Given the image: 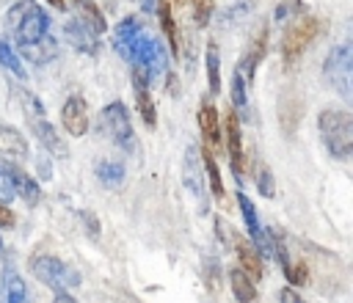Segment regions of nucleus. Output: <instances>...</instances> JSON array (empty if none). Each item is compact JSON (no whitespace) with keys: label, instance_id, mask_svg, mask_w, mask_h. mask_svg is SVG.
I'll return each mask as SVG.
<instances>
[{"label":"nucleus","instance_id":"obj_1","mask_svg":"<svg viewBox=\"0 0 353 303\" xmlns=\"http://www.w3.org/2000/svg\"><path fill=\"white\" fill-rule=\"evenodd\" d=\"M6 28L17 47H30L50 36V17L36 0H17L6 14Z\"/></svg>","mask_w":353,"mask_h":303},{"label":"nucleus","instance_id":"obj_2","mask_svg":"<svg viewBox=\"0 0 353 303\" xmlns=\"http://www.w3.org/2000/svg\"><path fill=\"white\" fill-rule=\"evenodd\" d=\"M317 129L331 157L347 160L353 154V116L347 110H320Z\"/></svg>","mask_w":353,"mask_h":303},{"label":"nucleus","instance_id":"obj_3","mask_svg":"<svg viewBox=\"0 0 353 303\" xmlns=\"http://www.w3.org/2000/svg\"><path fill=\"white\" fill-rule=\"evenodd\" d=\"M30 273L44 286H50L52 292H69V289H77L80 286V273L72 264H66L63 259L50 256V253L33 256L30 259Z\"/></svg>","mask_w":353,"mask_h":303},{"label":"nucleus","instance_id":"obj_4","mask_svg":"<svg viewBox=\"0 0 353 303\" xmlns=\"http://www.w3.org/2000/svg\"><path fill=\"white\" fill-rule=\"evenodd\" d=\"M99 124L105 129V135L110 138V143H116L124 154H135L138 149V140H135V132H132V121H130V110L124 102H110L102 107L99 113Z\"/></svg>","mask_w":353,"mask_h":303},{"label":"nucleus","instance_id":"obj_5","mask_svg":"<svg viewBox=\"0 0 353 303\" xmlns=\"http://www.w3.org/2000/svg\"><path fill=\"white\" fill-rule=\"evenodd\" d=\"M323 72H325L328 85H334L336 94L345 102H350L353 99V47L347 41L331 47V52L323 63Z\"/></svg>","mask_w":353,"mask_h":303},{"label":"nucleus","instance_id":"obj_6","mask_svg":"<svg viewBox=\"0 0 353 303\" xmlns=\"http://www.w3.org/2000/svg\"><path fill=\"white\" fill-rule=\"evenodd\" d=\"M320 36V19L317 17H312V14H306V17H301L298 22H292L287 30H284V39H281V58H284V63L290 66V63H295L309 47H312V41Z\"/></svg>","mask_w":353,"mask_h":303},{"label":"nucleus","instance_id":"obj_7","mask_svg":"<svg viewBox=\"0 0 353 303\" xmlns=\"http://www.w3.org/2000/svg\"><path fill=\"white\" fill-rule=\"evenodd\" d=\"M141 66L149 80L160 77L165 69H168V52L163 47V41L157 36H149V33H141L135 47H132V55H130V66Z\"/></svg>","mask_w":353,"mask_h":303},{"label":"nucleus","instance_id":"obj_8","mask_svg":"<svg viewBox=\"0 0 353 303\" xmlns=\"http://www.w3.org/2000/svg\"><path fill=\"white\" fill-rule=\"evenodd\" d=\"M182 182L190 190L193 198H199V207L207 209V196H204V165H201V149L199 146H188L185 149V160H182Z\"/></svg>","mask_w":353,"mask_h":303},{"label":"nucleus","instance_id":"obj_9","mask_svg":"<svg viewBox=\"0 0 353 303\" xmlns=\"http://www.w3.org/2000/svg\"><path fill=\"white\" fill-rule=\"evenodd\" d=\"M130 80H132V91H135V105H138V113H141V121L149 127V129H154L157 127V110H154V99H152V94H149V74L141 69V66H135L132 63V69H130Z\"/></svg>","mask_w":353,"mask_h":303},{"label":"nucleus","instance_id":"obj_10","mask_svg":"<svg viewBox=\"0 0 353 303\" xmlns=\"http://www.w3.org/2000/svg\"><path fill=\"white\" fill-rule=\"evenodd\" d=\"M196 118H199V132L204 138V149L207 152H218L221 143H223V132H221V116H218V110H215V105H212L210 96H204L199 102Z\"/></svg>","mask_w":353,"mask_h":303},{"label":"nucleus","instance_id":"obj_11","mask_svg":"<svg viewBox=\"0 0 353 303\" xmlns=\"http://www.w3.org/2000/svg\"><path fill=\"white\" fill-rule=\"evenodd\" d=\"M265 52H268V28L259 25L256 33L251 36V41H248V47H245L240 63H237V72H240V77H243L248 85L254 83V77H256V66L265 61Z\"/></svg>","mask_w":353,"mask_h":303},{"label":"nucleus","instance_id":"obj_12","mask_svg":"<svg viewBox=\"0 0 353 303\" xmlns=\"http://www.w3.org/2000/svg\"><path fill=\"white\" fill-rule=\"evenodd\" d=\"M61 124L72 138L85 135V129H88V105L80 94L66 96V102L61 107Z\"/></svg>","mask_w":353,"mask_h":303},{"label":"nucleus","instance_id":"obj_13","mask_svg":"<svg viewBox=\"0 0 353 303\" xmlns=\"http://www.w3.org/2000/svg\"><path fill=\"white\" fill-rule=\"evenodd\" d=\"M226 152H229V165H232V174L237 176V182L243 179L245 174V154H243V138H240V118L234 110L226 113Z\"/></svg>","mask_w":353,"mask_h":303},{"label":"nucleus","instance_id":"obj_14","mask_svg":"<svg viewBox=\"0 0 353 303\" xmlns=\"http://www.w3.org/2000/svg\"><path fill=\"white\" fill-rule=\"evenodd\" d=\"M3 171L8 174V179H11V185H14V196H19L28 207H36L39 198H41L39 182H36L30 174H25L19 165H14V163H3Z\"/></svg>","mask_w":353,"mask_h":303},{"label":"nucleus","instance_id":"obj_15","mask_svg":"<svg viewBox=\"0 0 353 303\" xmlns=\"http://www.w3.org/2000/svg\"><path fill=\"white\" fill-rule=\"evenodd\" d=\"M63 36H66V41H69L77 52L97 55V50H99V39H97V33H94L85 22H80L77 17H72V19L63 25Z\"/></svg>","mask_w":353,"mask_h":303},{"label":"nucleus","instance_id":"obj_16","mask_svg":"<svg viewBox=\"0 0 353 303\" xmlns=\"http://www.w3.org/2000/svg\"><path fill=\"white\" fill-rule=\"evenodd\" d=\"M141 33H143V25H141V19H135V17H124V19L113 28V47H116V52H119L124 61H130L132 47H135V41H138Z\"/></svg>","mask_w":353,"mask_h":303},{"label":"nucleus","instance_id":"obj_17","mask_svg":"<svg viewBox=\"0 0 353 303\" xmlns=\"http://www.w3.org/2000/svg\"><path fill=\"white\" fill-rule=\"evenodd\" d=\"M0 157L3 163H14V165L28 157V143L17 127L0 124Z\"/></svg>","mask_w":353,"mask_h":303},{"label":"nucleus","instance_id":"obj_18","mask_svg":"<svg viewBox=\"0 0 353 303\" xmlns=\"http://www.w3.org/2000/svg\"><path fill=\"white\" fill-rule=\"evenodd\" d=\"M30 129H33V135L39 138V143H41V149L47 152V154H52V157H66V143L61 140V135L55 132V127L41 116V118H30Z\"/></svg>","mask_w":353,"mask_h":303},{"label":"nucleus","instance_id":"obj_19","mask_svg":"<svg viewBox=\"0 0 353 303\" xmlns=\"http://www.w3.org/2000/svg\"><path fill=\"white\" fill-rule=\"evenodd\" d=\"M234 251H237V256H240V270L256 284V281L262 278V273H265V264H262L259 251H256L245 237H237V234H234Z\"/></svg>","mask_w":353,"mask_h":303},{"label":"nucleus","instance_id":"obj_20","mask_svg":"<svg viewBox=\"0 0 353 303\" xmlns=\"http://www.w3.org/2000/svg\"><path fill=\"white\" fill-rule=\"evenodd\" d=\"M97 179L102 182V187L108 190H119L124 185V176H127V168L119 163V160H99L97 168H94Z\"/></svg>","mask_w":353,"mask_h":303},{"label":"nucleus","instance_id":"obj_21","mask_svg":"<svg viewBox=\"0 0 353 303\" xmlns=\"http://www.w3.org/2000/svg\"><path fill=\"white\" fill-rule=\"evenodd\" d=\"M19 52H22V58H28L30 63L41 66V63H50V61L58 55V41H55L52 36H44L41 41H36V44H30V47H19Z\"/></svg>","mask_w":353,"mask_h":303},{"label":"nucleus","instance_id":"obj_22","mask_svg":"<svg viewBox=\"0 0 353 303\" xmlns=\"http://www.w3.org/2000/svg\"><path fill=\"white\" fill-rule=\"evenodd\" d=\"M3 303H30V295H28L25 281L11 267L3 275Z\"/></svg>","mask_w":353,"mask_h":303},{"label":"nucleus","instance_id":"obj_23","mask_svg":"<svg viewBox=\"0 0 353 303\" xmlns=\"http://www.w3.org/2000/svg\"><path fill=\"white\" fill-rule=\"evenodd\" d=\"M229 284H232V292H234L237 303H256V284L240 267H234L229 273Z\"/></svg>","mask_w":353,"mask_h":303},{"label":"nucleus","instance_id":"obj_24","mask_svg":"<svg viewBox=\"0 0 353 303\" xmlns=\"http://www.w3.org/2000/svg\"><path fill=\"white\" fill-rule=\"evenodd\" d=\"M74 6H77V19L85 22L97 36L108 30V22H105V17H102V11H99V6L94 0H77Z\"/></svg>","mask_w":353,"mask_h":303},{"label":"nucleus","instance_id":"obj_25","mask_svg":"<svg viewBox=\"0 0 353 303\" xmlns=\"http://www.w3.org/2000/svg\"><path fill=\"white\" fill-rule=\"evenodd\" d=\"M157 14H160L163 33H165L171 50L176 52V50H179V28H176V19H174V14H171V3H168V0H157Z\"/></svg>","mask_w":353,"mask_h":303},{"label":"nucleus","instance_id":"obj_26","mask_svg":"<svg viewBox=\"0 0 353 303\" xmlns=\"http://www.w3.org/2000/svg\"><path fill=\"white\" fill-rule=\"evenodd\" d=\"M0 66L3 69H8L14 77H19L22 83L28 80V69H25V63H22V58L17 55V50L6 41V39H0Z\"/></svg>","mask_w":353,"mask_h":303},{"label":"nucleus","instance_id":"obj_27","mask_svg":"<svg viewBox=\"0 0 353 303\" xmlns=\"http://www.w3.org/2000/svg\"><path fill=\"white\" fill-rule=\"evenodd\" d=\"M207 80H210V96H218L221 94V55H218V47L215 41L207 44Z\"/></svg>","mask_w":353,"mask_h":303},{"label":"nucleus","instance_id":"obj_28","mask_svg":"<svg viewBox=\"0 0 353 303\" xmlns=\"http://www.w3.org/2000/svg\"><path fill=\"white\" fill-rule=\"evenodd\" d=\"M201 165H204V174L210 176V185H212V196H215L218 201H223V198H226V193H223V179H221V171H218V165H215V157H212V152L201 149Z\"/></svg>","mask_w":353,"mask_h":303},{"label":"nucleus","instance_id":"obj_29","mask_svg":"<svg viewBox=\"0 0 353 303\" xmlns=\"http://www.w3.org/2000/svg\"><path fill=\"white\" fill-rule=\"evenodd\" d=\"M309 14V6L303 3V0H281L276 8H273V19L276 22H287V19H301V17H306Z\"/></svg>","mask_w":353,"mask_h":303},{"label":"nucleus","instance_id":"obj_30","mask_svg":"<svg viewBox=\"0 0 353 303\" xmlns=\"http://www.w3.org/2000/svg\"><path fill=\"white\" fill-rule=\"evenodd\" d=\"M232 107H234V113L243 110V116H248V83L240 77L237 69L232 74Z\"/></svg>","mask_w":353,"mask_h":303},{"label":"nucleus","instance_id":"obj_31","mask_svg":"<svg viewBox=\"0 0 353 303\" xmlns=\"http://www.w3.org/2000/svg\"><path fill=\"white\" fill-rule=\"evenodd\" d=\"M256 187H259V193L265 198H273L276 196V182H273V174H270V168L265 163L256 165Z\"/></svg>","mask_w":353,"mask_h":303},{"label":"nucleus","instance_id":"obj_32","mask_svg":"<svg viewBox=\"0 0 353 303\" xmlns=\"http://www.w3.org/2000/svg\"><path fill=\"white\" fill-rule=\"evenodd\" d=\"M284 275H287V281H290V284H295V286H301V284H309V264H306L303 259H298V262H290V267L284 270Z\"/></svg>","mask_w":353,"mask_h":303},{"label":"nucleus","instance_id":"obj_33","mask_svg":"<svg viewBox=\"0 0 353 303\" xmlns=\"http://www.w3.org/2000/svg\"><path fill=\"white\" fill-rule=\"evenodd\" d=\"M212 8H215V0H193V22L204 28L212 17Z\"/></svg>","mask_w":353,"mask_h":303},{"label":"nucleus","instance_id":"obj_34","mask_svg":"<svg viewBox=\"0 0 353 303\" xmlns=\"http://www.w3.org/2000/svg\"><path fill=\"white\" fill-rule=\"evenodd\" d=\"M22 102H25L28 118H41V116H44V105H41L39 96H33L30 91H22Z\"/></svg>","mask_w":353,"mask_h":303},{"label":"nucleus","instance_id":"obj_35","mask_svg":"<svg viewBox=\"0 0 353 303\" xmlns=\"http://www.w3.org/2000/svg\"><path fill=\"white\" fill-rule=\"evenodd\" d=\"M251 11V3L245 0V3H234L229 11H223V25H232L234 19H240V14H248Z\"/></svg>","mask_w":353,"mask_h":303},{"label":"nucleus","instance_id":"obj_36","mask_svg":"<svg viewBox=\"0 0 353 303\" xmlns=\"http://www.w3.org/2000/svg\"><path fill=\"white\" fill-rule=\"evenodd\" d=\"M11 198H14V185H11L8 174L3 171V165H0V201L6 204V201H11Z\"/></svg>","mask_w":353,"mask_h":303},{"label":"nucleus","instance_id":"obj_37","mask_svg":"<svg viewBox=\"0 0 353 303\" xmlns=\"http://www.w3.org/2000/svg\"><path fill=\"white\" fill-rule=\"evenodd\" d=\"M36 168H39V176H41L44 182H50V179H52V165H50V160H47L44 154H39V160H36Z\"/></svg>","mask_w":353,"mask_h":303},{"label":"nucleus","instance_id":"obj_38","mask_svg":"<svg viewBox=\"0 0 353 303\" xmlns=\"http://www.w3.org/2000/svg\"><path fill=\"white\" fill-rule=\"evenodd\" d=\"M80 215H83V226H85V229L91 231V237L97 240V237H99V223H97V215H94V212H80Z\"/></svg>","mask_w":353,"mask_h":303},{"label":"nucleus","instance_id":"obj_39","mask_svg":"<svg viewBox=\"0 0 353 303\" xmlns=\"http://www.w3.org/2000/svg\"><path fill=\"white\" fill-rule=\"evenodd\" d=\"M17 223V218H14V212L0 201V229H11Z\"/></svg>","mask_w":353,"mask_h":303},{"label":"nucleus","instance_id":"obj_40","mask_svg":"<svg viewBox=\"0 0 353 303\" xmlns=\"http://www.w3.org/2000/svg\"><path fill=\"white\" fill-rule=\"evenodd\" d=\"M279 297H281V303H306V300H303V297H301V295H298L292 286H284Z\"/></svg>","mask_w":353,"mask_h":303},{"label":"nucleus","instance_id":"obj_41","mask_svg":"<svg viewBox=\"0 0 353 303\" xmlns=\"http://www.w3.org/2000/svg\"><path fill=\"white\" fill-rule=\"evenodd\" d=\"M52 303H74V297L69 292H55V300Z\"/></svg>","mask_w":353,"mask_h":303},{"label":"nucleus","instance_id":"obj_42","mask_svg":"<svg viewBox=\"0 0 353 303\" xmlns=\"http://www.w3.org/2000/svg\"><path fill=\"white\" fill-rule=\"evenodd\" d=\"M138 3H141V8H143V11H149V14L157 8V0H138Z\"/></svg>","mask_w":353,"mask_h":303},{"label":"nucleus","instance_id":"obj_43","mask_svg":"<svg viewBox=\"0 0 353 303\" xmlns=\"http://www.w3.org/2000/svg\"><path fill=\"white\" fill-rule=\"evenodd\" d=\"M50 6H55V8H63V0H47Z\"/></svg>","mask_w":353,"mask_h":303},{"label":"nucleus","instance_id":"obj_44","mask_svg":"<svg viewBox=\"0 0 353 303\" xmlns=\"http://www.w3.org/2000/svg\"><path fill=\"white\" fill-rule=\"evenodd\" d=\"M0 248H3V240H0Z\"/></svg>","mask_w":353,"mask_h":303},{"label":"nucleus","instance_id":"obj_45","mask_svg":"<svg viewBox=\"0 0 353 303\" xmlns=\"http://www.w3.org/2000/svg\"><path fill=\"white\" fill-rule=\"evenodd\" d=\"M72 3H77V0H72Z\"/></svg>","mask_w":353,"mask_h":303},{"label":"nucleus","instance_id":"obj_46","mask_svg":"<svg viewBox=\"0 0 353 303\" xmlns=\"http://www.w3.org/2000/svg\"><path fill=\"white\" fill-rule=\"evenodd\" d=\"M176 3H179V0H176Z\"/></svg>","mask_w":353,"mask_h":303}]
</instances>
